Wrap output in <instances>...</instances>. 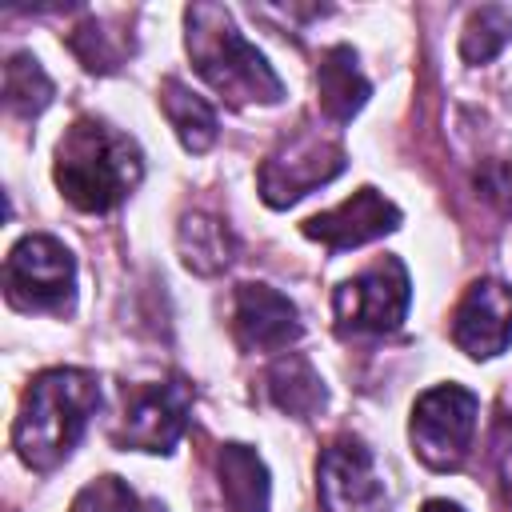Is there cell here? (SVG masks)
I'll return each instance as SVG.
<instances>
[{"label":"cell","instance_id":"obj_1","mask_svg":"<svg viewBox=\"0 0 512 512\" xmlns=\"http://www.w3.org/2000/svg\"><path fill=\"white\" fill-rule=\"evenodd\" d=\"M100 408V380L88 368H48L24 388L12 448L32 472H52L72 456Z\"/></svg>","mask_w":512,"mask_h":512},{"label":"cell","instance_id":"obj_2","mask_svg":"<svg viewBox=\"0 0 512 512\" xmlns=\"http://www.w3.org/2000/svg\"><path fill=\"white\" fill-rule=\"evenodd\" d=\"M56 188L80 212H112L144 176L140 144L92 116H80L56 144Z\"/></svg>","mask_w":512,"mask_h":512},{"label":"cell","instance_id":"obj_3","mask_svg":"<svg viewBox=\"0 0 512 512\" xmlns=\"http://www.w3.org/2000/svg\"><path fill=\"white\" fill-rule=\"evenodd\" d=\"M184 44H188L196 72L232 104H276L284 96L280 76L272 72L264 52L252 48L236 32L228 8L208 4V0L188 4L184 8Z\"/></svg>","mask_w":512,"mask_h":512},{"label":"cell","instance_id":"obj_4","mask_svg":"<svg viewBox=\"0 0 512 512\" xmlns=\"http://www.w3.org/2000/svg\"><path fill=\"white\" fill-rule=\"evenodd\" d=\"M476 416H480V396L464 384H436L420 392L408 420L412 452L436 472L460 468L476 432Z\"/></svg>","mask_w":512,"mask_h":512},{"label":"cell","instance_id":"obj_5","mask_svg":"<svg viewBox=\"0 0 512 512\" xmlns=\"http://www.w3.org/2000/svg\"><path fill=\"white\" fill-rule=\"evenodd\" d=\"M4 296L20 312H68L76 300V260L56 236H24L4 260Z\"/></svg>","mask_w":512,"mask_h":512},{"label":"cell","instance_id":"obj_6","mask_svg":"<svg viewBox=\"0 0 512 512\" xmlns=\"http://www.w3.org/2000/svg\"><path fill=\"white\" fill-rule=\"evenodd\" d=\"M344 160L348 156L340 140H328L324 132L300 124L288 136H280V144L260 164V196L272 208H288L312 188L336 180L344 172Z\"/></svg>","mask_w":512,"mask_h":512},{"label":"cell","instance_id":"obj_7","mask_svg":"<svg viewBox=\"0 0 512 512\" xmlns=\"http://www.w3.org/2000/svg\"><path fill=\"white\" fill-rule=\"evenodd\" d=\"M192 384L184 376H168L156 384H136L124 392V416L120 428L112 432L116 448L132 452H160L168 456L180 436L188 432V412H192Z\"/></svg>","mask_w":512,"mask_h":512},{"label":"cell","instance_id":"obj_8","mask_svg":"<svg viewBox=\"0 0 512 512\" xmlns=\"http://www.w3.org/2000/svg\"><path fill=\"white\" fill-rule=\"evenodd\" d=\"M408 304H412V280L396 256L376 260L372 268H364L360 276L344 280L332 292V312L344 332H372V336L396 332L408 316Z\"/></svg>","mask_w":512,"mask_h":512},{"label":"cell","instance_id":"obj_9","mask_svg":"<svg viewBox=\"0 0 512 512\" xmlns=\"http://www.w3.org/2000/svg\"><path fill=\"white\" fill-rule=\"evenodd\" d=\"M316 496L324 512H388V484L364 440L340 436L316 460Z\"/></svg>","mask_w":512,"mask_h":512},{"label":"cell","instance_id":"obj_10","mask_svg":"<svg viewBox=\"0 0 512 512\" xmlns=\"http://www.w3.org/2000/svg\"><path fill=\"white\" fill-rule=\"evenodd\" d=\"M452 340L472 360H492L512 344V284L484 276L476 280L452 316Z\"/></svg>","mask_w":512,"mask_h":512},{"label":"cell","instance_id":"obj_11","mask_svg":"<svg viewBox=\"0 0 512 512\" xmlns=\"http://www.w3.org/2000/svg\"><path fill=\"white\" fill-rule=\"evenodd\" d=\"M396 228H400V208L384 192H376L372 184L356 188L344 204H336V208L316 212V216L304 220V236L308 240H320L332 252H344V248L380 240V236H388Z\"/></svg>","mask_w":512,"mask_h":512},{"label":"cell","instance_id":"obj_12","mask_svg":"<svg viewBox=\"0 0 512 512\" xmlns=\"http://www.w3.org/2000/svg\"><path fill=\"white\" fill-rule=\"evenodd\" d=\"M296 304L268 284H240L232 300V336L244 352H284L300 340Z\"/></svg>","mask_w":512,"mask_h":512},{"label":"cell","instance_id":"obj_13","mask_svg":"<svg viewBox=\"0 0 512 512\" xmlns=\"http://www.w3.org/2000/svg\"><path fill=\"white\" fill-rule=\"evenodd\" d=\"M316 92H320V112L332 120V124H348L372 96V84L368 76L360 72L356 64V52L348 44H336L320 56V68H316Z\"/></svg>","mask_w":512,"mask_h":512},{"label":"cell","instance_id":"obj_14","mask_svg":"<svg viewBox=\"0 0 512 512\" xmlns=\"http://www.w3.org/2000/svg\"><path fill=\"white\" fill-rule=\"evenodd\" d=\"M216 476H220V496L228 512H268V468L248 444H220L216 452Z\"/></svg>","mask_w":512,"mask_h":512},{"label":"cell","instance_id":"obj_15","mask_svg":"<svg viewBox=\"0 0 512 512\" xmlns=\"http://www.w3.org/2000/svg\"><path fill=\"white\" fill-rule=\"evenodd\" d=\"M176 248L184 268L196 276H216L236 260V236L212 212H184L176 228Z\"/></svg>","mask_w":512,"mask_h":512},{"label":"cell","instance_id":"obj_16","mask_svg":"<svg viewBox=\"0 0 512 512\" xmlns=\"http://www.w3.org/2000/svg\"><path fill=\"white\" fill-rule=\"evenodd\" d=\"M264 388H268V400H272L280 412L296 416V420H312V416L324 408V400H328L320 372L312 368V360H304V356H296V352L280 356V360L264 372Z\"/></svg>","mask_w":512,"mask_h":512},{"label":"cell","instance_id":"obj_17","mask_svg":"<svg viewBox=\"0 0 512 512\" xmlns=\"http://www.w3.org/2000/svg\"><path fill=\"white\" fill-rule=\"evenodd\" d=\"M160 108H164V116H168L176 140H180L188 152H208V148L216 144V108H212L204 96H196L184 80L168 76V80L160 84Z\"/></svg>","mask_w":512,"mask_h":512},{"label":"cell","instance_id":"obj_18","mask_svg":"<svg viewBox=\"0 0 512 512\" xmlns=\"http://www.w3.org/2000/svg\"><path fill=\"white\" fill-rule=\"evenodd\" d=\"M52 104V80L40 68V60L32 52H12L4 60V108L12 116H40Z\"/></svg>","mask_w":512,"mask_h":512},{"label":"cell","instance_id":"obj_19","mask_svg":"<svg viewBox=\"0 0 512 512\" xmlns=\"http://www.w3.org/2000/svg\"><path fill=\"white\" fill-rule=\"evenodd\" d=\"M512 40V8L508 4H484L472 8L464 32H460V56L468 64H488L496 60Z\"/></svg>","mask_w":512,"mask_h":512},{"label":"cell","instance_id":"obj_20","mask_svg":"<svg viewBox=\"0 0 512 512\" xmlns=\"http://www.w3.org/2000/svg\"><path fill=\"white\" fill-rule=\"evenodd\" d=\"M68 48L80 56V64L88 72H116L124 64V56L132 52V44L124 40H112V32H104L100 20H84L72 36H68Z\"/></svg>","mask_w":512,"mask_h":512},{"label":"cell","instance_id":"obj_21","mask_svg":"<svg viewBox=\"0 0 512 512\" xmlns=\"http://www.w3.org/2000/svg\"><path fill=\"white\" fill-rule=\"evenodd\" d=\"M68 512H140V500L120 476H100L76 492Z\"/></svg>","mask_w":512,"mask_h":512},{"label":"cell","instance_id":"obj_22","mask_svg":"<svg viewBox=\"0 0 512 512\" xmlns=\"http://www.w3.org/2000/svg\"><path fill=\"white\" fill-rule=\"evenodd\" d=\"M476 188L484 200H492L500 212H512V164L508 160H488L476 172Z\"/></svg>","mask_w":512,"mask_h":512},{"label":"cell","instance_id":"obj_23","mask_svg":"<svg viewBox=\"0 0 512 512\" xmlns=\"http://www.w3.org/2000/svg\"><path fill=\"white\" fill-rule=\"evenodd\" d=\"M492 468H496L500 492L512 496V416H500L492 428Z\"/></svg>","mask_w":512,"mask_h":512},{"label":"cell","instance_id":"obj_24","mask_svg":"<svg viewBox=\"0 0 512 512\" xmlns=\"http://www.w3.org/2000/svg\"><path fill=\"white\" fill-rule=\"evenodd\" d=\"M420 512H464L460 504H452V500H428Z\"/></svg>","mask_w":512,"mask_h":512}]
</instances>
